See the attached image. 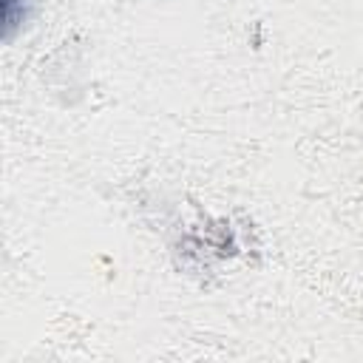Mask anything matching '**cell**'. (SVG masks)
<instances>
[{
  "label": "cell",
  "instance_id": "6da1fadb",
  "mask_svg": "<svg viewBox=\"0 0 363 363\" xmlns=\"http://www.w3.org/2000/svg\"><path fill=\"white\" fill-rule=\"evenodd\" d=\"M26 20V0H3V34L11 37L14 26Z\"/></svg>",
  "mask_w": 363,
  "mask_h": 363
}]
</instances>
